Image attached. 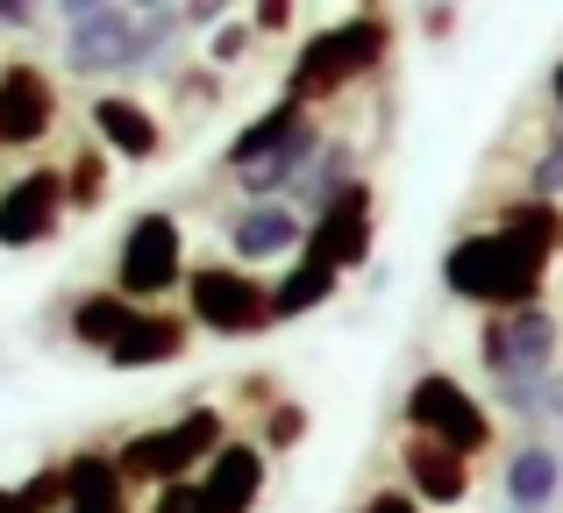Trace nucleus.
Here are the masks:
<instances>
[{
    "label": "nucleus",
    "mask_w": 563,
    "mask_h": 513,
    "mask_svg": "<svg viewBox=\"0 0 563 513\" xmlns=\"http://www.w3.org/2000/svg\"><path fill=\"white\" fill-rule=\"evenodd\" d=\"M71 335H79L93 357H108L114 371H157V364H179L192 343V321L172 306H136L122 292H86L71 300Z\"/></svg>",
    "instance_id": "1"
},
{
    "label": "nucleus",
    "mask_w": 563,
    "mask_h": 513,
    "mask_svg": "<svg viewBox=\"0 0 563 513\" xmlns=\"http://www.w3.org/2000/svg\"><path fill=\"white\" fill-rule=\"evenodd\" d=\"M442 286L456 300H478L493 314H514V306H542V286H550V250L507 236V228H471L442 250Z\"/></svg>",
    "instance_id": "2"
},
{
    "label": "nucleus",
    "mask_w": 563,
    "mask_h": 513,
    "mask_svg": "<svg viewBox=\"0 0 563 513\" xmlns=\"http://www.w3.org/2000/svg\"><path fill=\"white\" fill-rule=\"evenodd\" d=\"M385 57H393V22H385V14H350V22H335V29H321V36L300 43V57H292V71H286V100L292 108L335 100L343 86L372 79Z\"/></svg>",
    "instance_id": "3"
},
{
    "label": "nucleus",
    "mask_w": 563,
    "mask_h": 513,
    "mask_svg": "<svg viewBox=\"0 0 563 513\" xmlns=\"http://www.w3.org/2000/svg\"><path fill=\"white\" fill-rule=\"evenodd\" d=\"M229 443V421H221V406H186L179 421H157V428L129 435L122 449H114V464H122L129 486H179V478L207 471V457Z\"/></svg>",
    "instance_id": "4"
},
{
    "label": "nucleus",
    "mask_w": 563,
    "mask_h": 513,
    "mask_svg": "<svg viewBox=\"0 0 563 513\" xmlns=\"http://www.w3.org/2000/svg\"><path fill=\"white\" fill-rule=\"evenodd\" d=\"M179 271H186V228L179 214L151 208L122 228V257H114V292L136 306H165V292H179Z\"/></svg>",
    "instance_id": "5"
},
{
    "label": "nucleus",
    "mask_w": 563,
    "mask_h": 513,
    "mask_svg": "<svg viewBox=\"0 0 563 513\" xmlns=\"http://www.w3.org/2000/svg\"><path fill=\"white\" fill-rule=\"evenodd\" d=\"M407 428L428 443L456 449V457H485L493 449V414H485L478 392H464V378L450 371H421L407 386Z\"/></svg>",
    "instance_id": "6"
},
{
    "label": "nucleus",
    "mask_w": 563,
    "mask_h": 513,
    "mask_svg": "<svg viewBox=\"0 0 563 513\" xmlns=\"http://www.w3.org/2000/svg\"><path fill=\"white\" fill-rule=\"evenodd\" d=\"M186 306L200 328L214 335H264L272 328V286L264 278H250L243 264H200V271H186Z\"/></svg>",
    "instance_id": "7"
},
{
    "label": "nucleus",
    "mask_w": 563,
    "mask_h": 513,
    "mask_svg": "<svg viewBox=\"0 0 563 513\" xmlns=\"http://www.w3.org/2000/svg\"><path fill=\"white\" fill-rule=\"evenodd\" d=\"M556 314L550 306H514V314H485L478 328V364L499 378H556Z\"/></svg>",
    "instance_id": "8"
},
{
    "label": "nucleus",
    "mask_w": 563,
    "mask_h": 513,
    "mask_svg": "<svg viewBox=\"0 0 563 513\" xmlns=\"http://www.w3.org/2000/svg\"><path fill=\"white\" fill-rule=\"evenodd\" d=\"M378 250V208H372V186H350L335 208H321L314 222H307V243H300V257L307 264H321V271H335V278H350V271H364Z\"/></svg>",
    "instance_id": "9"
},
{
    "label": "nucleus",
    "mask_w": 563,
    "mask_h": 513,
    "mask_svg": "<svg viewBox=\"0 0 563 513\" xmlns=\"http://www.w3.org/2000/svg\"><path fill=\"white\" fill-rule=\"evenodd\" d=\"M65 165H29L22 179H8V193H0V250H36V243H51L57 228H65Z\"/></svg>",
    "instance_id": "10"
},
{
    "label": "nucleus",
    "mask_w": 563,
    "mask_h": 513,
    "mask_svg": "<svg viewBox=\"0 0 563 513\" xmlns=\"http://www.w3.org/2000/svg\"><path fill=\"white\" fill-rule=\"evenodd\" d=\"M221 236H229L235 264H272V257H292L307 243V214L292 200H243Z\"/></svg>",
    "instance_id": "11"
},
{
    "label": "nucleus",
    "mask_w": 563,
    "mask_h": 513,
    "mask_svg": "<svg viewBox=\"0 0 563 513\" xmlns=\"http://www.w3.org/2000/svg\"><path fill=\"white\" fill-rule=\"evenodd\" d=\"M57 129V86L36 65H0V150H36Z\"/></svg>",
    "instance_id": "12"
},
{
    "label": "nucleus",
    "mask_w": 563,
    "mask_h": 513,
    "mask_svg": "<svg viewBox=\"0 0 563 513\" xmlns=\"http://www.w3.org/2000/svg\"><path fill=\"white\" fill-rule=\"evenodd\" d=\"M136 29H143V14H129L122 0H114L108 14H93V22H79L65 36V71H71V79L129 71V65H136Z\"/></svg>",
    "instance_id": "13"
},
{
    "label": "nucleus",
    "mask_w": 563,
    "mask_h": 513,
    "mask_svg": "<svg viewBox=\"0 0 563 513\" xmlns=\"http://www.w3.org/2000/svg\"><path fill=\"white\" fill-rule=\"evenodd\" d=\"M86 114H93V136H100V150L129 157V165H151V157L165 150V129H157V114L143 108L136 93H100Z\"/></svg>",
    "instance_id": "14"
},
{
    "label": "nucleus",
    "mask_w": 563,
    "mask_h": 513,
    "mask_svg": "<svg viewBox=\"0 0 563 513\" xmlns=\"http://www.w3.org/2000/svg\"><path fill=\"white\" fill-rule=\"evenodd\" d=\"M200 492L214 513H257L264 500V443H221L200 471Z\"/></svg>",
    "instance_id": "15"
},
{
    "label": "nucleus",
    "mask_w": 563,
    "mask_h": 513,
    "mask_svg": "<svg viewBox=\"0 0 563 513\" xmlns=\"http://www.w3.org/2000/svg\"><path fill=\"white\" fill-rule=\"evenodd\" d=\"M407 492H413L421 506H464V492H471V457H456V449L413 435V443H407Z\"/></svg>",
    "instance_id": "16"
},
{
    "label": "nucleus",
    "mask_w": 563,
    "mask_h": 513,
    "mask_svg": "<svg viewBox=\"0 0 563 513\" xmlns=\"http://www.w3.org/2000/svg\"><path fill=\"white\" fill-rule=\"evenodd\" d=\"M499 486H507V506H521V513H542L563 492V457L550 443H521L507 457V471H499Z\"/></svg>",
    "instance_id": "17"
},
{
    "label": "nucleus",
    "mask_w": 563,
    "mask_h": 513,
    "mask_svg": "<svg viewBox=\"0 0 563 513\" xmlns=\"http://www.w3.org/2000/svg\"><path fill=\"white\" fill-rule=\"evenodd\" d=\"M307 122H314V114H307V108H292V100L278 93L272 108H264L257 122H250L243 136L229 143V171H250V165H264V157H278V150H286V143L307 129Z\"/></svg>",
    "instance_id": "18"
},
{
    "label": "nucleus",
    "mask_w": 563,
    "mask_h": 513,
    "mask_svg": "<svg viewBox=\"0 0 563 513\" xmlns=\"http://www.w3.org/2000/svg\"><path fill=\"white\" fill-rule=\"evenodd\" d=\"M65 464V506H108V500H129V478L114 464V449H71Z\"/></svg>",
    "instance_id": "19"
},
{
    "label": "nucleus",
    "mask_w": 563,
    "mask_h": 513,
    "mask_svg": "<svg viewBox=\"0 0 563 513\" xmlns=\"http://www.w3.org/2000/svg\"><path fill=\"white\" fill-rule=\"evenodd\" d=\"M350 186H364V179H357V150H350L343 136H329V150L314 157V171H307V186L292 193V208H300L307 222H314V214H321V208H335V200H343Z\"/></svg>",
    "instance_id": "20"
},
{
    "label": "nucleus",
    "mask_w": 563,
    "mask_h": 513,
    "mask_svg": "<svg viewBox=\"0 0 563 513\" xmlns=\"http://www.w3.org/2000/svg\"><path fill=\"white\" fill-rule=\"evenodd\" d=\"M335 286H343L335 271H321V264L300 257V264H292V271L272 286V314H278V321H300V314H314V306H329Z\"/></svg>",
    "instance_id": "21"
},
{
    "label": "nucleus",
    "mask_w": 563,
    "mask_h": 513,
    "mask_svg": "<svg viewBox=\"0 0 563 513\" xmlns=\"http://www.w3.org/2000/svg\"><path fill=\"white\" fill-rule=\"evenodd\" d=\"M493 228H507V236H521V243H536V250H563V208H550V200H507V208L493 214Z\"/></svg>",
    "instance_id": "22"
},
{
    "label": "nucleus",
    "mask_w": 563,
    "mask_h": 513,
    "mask_svg": "<svg viewBox=\"0 0 563 513\" xmlns=\"http://www.w3.org/2000/svg\"><path fill=\"white\" fill-rule=\"evenodd\" d=\"M179 29H186V8L143 14V29H136V65H129V71H165V51H179Z\"/></svg>",
    "instance_id": "23"
},
{
    "label": "nucleus",
    "mask_w": 563,
    "mask_h": 513,
    "mask_svg": "<svg viewBox=\"0 0 563 513\" xmlns=\"http://www.w3.org/2000/svg\"><path fill=\"white\" fill-rule=\"evenodd\" d=\"M550 400H556V378H499V406L521 421H542Z\"/></svg>",
    "instance_id": "24"
},
{
    "label": "nucleus",
    "mask_w": 563,
    "mask_h": 513,
    "mask_svg": "<svg viewBox=\"0 0 563 513\" xmlns=\"http://www.w3.org/2000/svg\"><path fill=\"white\" fill-rule=\"evenodd\" d=\"M100 186H108V165H100V150H79V157H71V171H65L71 208H100Z\"/></svg>",
    "instance_id": "25"
},
{
    "label": "nucleus",
    "mask_w": 563,
    "mask_h": 513,
    "mask_svg": "<svg viewBox=\"0 0 563 513\" xmlns=\"http://www.w3.org/2000/svg\"><path fill=\"white\" fill-rule=\"evenodd\" d=\"M250 43H257V22H221L214 43H207V65H214V71H235L250 57Z\"/></svg>",
    "instance_id": "26"
},
{
    "label": "nucleus",
    "mask_w": 563,
    "mask_h": 513,
    "mask_svg": "<svg viewBox=\"0 0 563 513\" xmlns=\"http://www.w3.org/2000/svg\"><path fill=\"white\" fill-rule=\"evenodd\" d=\"M300 435H307V406L300 400H278L272 421H264V457H272V449H292Z\"/></svg>",
    "instance_id": "27"
},
{
    "label": "nucleus",
    "mask_w": 563,
    "mask_h": 513,
    "mask_svg": "<svg viewBox=\"0 0 563 513\" xmlns=\"http://www.w3.org/2000/svg\"><path fill=\"white\" fill-rule=\"evenodd\" d=\"M528 200H550V208L563 200V136L536 157V165H528Z\"/></svg>",
    "instance_id": "28"
},
{
    "label": "nucleus",
    "mask_w": 563,
    "mask_h": 513,
    "mask_svg": "<svg viewBox=\"0 0 563 513\" xmlns=\"http://www.w3.org/2000/svg\"><path fill=\"white\" fill-rule=\"evenodd\" d=\"M151 513H214V506H207L200 478H179V486H157V500H151Z\"/></svg>",
    "instance_id": "29"
},
{
    "label": "nucleus",
    "mask_w": 563,
    "mask_h": 513,
    "mask_svg": "<svg viewBox=\"0 0 563 513\" xmlns=\"http://www.w3.org/2000/svg\"><path fill=\"white\" fill-rule=\"evenodd\" d=\"M250 22H257V36H286V29H292V0H257Z\"/></svg>",
    "instance_id": "30"
},
{
    "label": "nucleus",
    "mask_w": 563,
    "mask_h": 513,
    "mask_svg": "<svg viewBox=\"0 0 563 513\" xmlns=\"http://www.w3.org/2000/svg\"><path fill=\"white\" fill-rule=\"evenodd\" d=\"M364 513H428V506L413 500L407 486H385V492H372V500H364Z\"/></svg>",
    "instance_id": "31"
},
{
    "label": "nucleus",
    "mask_w": 563,
    "mask_h": 513,
    "mask_svg": "<svg viewBox=\"0 0 563 513\" xmlns=\"http://www.w3.org/2000/svg\"><path fill=\"white\" fill-rule=\"evenodd\" d=\"M43 0H0V29H36Z\"/></svg>",
    "instance_id": "32"
},
{
    "label": "nucleus",
    "mask_w": 563,
    "mask_h": 513,
    "mask_svg": "<svg viewBox=\"0 0 563 513\" xmlns=\"http://www.w3.org/2000/svg\"><path fill=\"white\" fill-rule=\"evenodd\" d=\"M108 8H114V0H57V14H65L71 29H79V22H93V14H108Z\"/></svg>",
    "instance_id": "33"
},
{
    "label": "nucleus",
    "mask_w": 563,
    "mask_h": 513,
    "mask_svg": "<svg viewBox=\"0 0 563 513\" xmlns=\"http://www.w3.org/2000/svg\"><path fill=\"white\" fill-rule=\"evenodd\" d=\"M229 8H235V0H186V22H229Z\"/></svg>",
    "instance_id": "34"
},
{
    "label": "nucleus",
    "mask_w": 563,
    "mask_h": 513,
    "mask_svg": "<svg viewBox=\"0 0 563 513\" xmlns=\"http://www.w3.org/2000/svg\"><path fill=\"white\" fill-rule=\"evenodd\" d=\"M0 513H43L36 500H29V492L22 486H0Z\"/></svg>",
    "instance_id": "35"
},
{
    "label": "nucleus",
    "mask_w": 563,
    "mask_h": 513,
    "mask_svg": "<svg viewBox=\"0 0 563 513\" xmlns=\"http://www.w3.org/2000/svg\"><path fill=\"white\" fill-rule=\"evenodd\" d=\"M129 14H157V8H179V0H122Z\"/></svg>",
    "instance_id": "36"
},
{
    "label": "nucleus",
    "mask_w": 563,
    "mask_h": 513,
    "mask_svg": "<svg viewBox=\"0 0 563 513\" xmlns=\"http://www.w3.org/2000/svg\"><path fill=\"white\" fill-rule=\"evenodd\" d=\"M65 513H129V500H108V506H65Z\"/></svg>",
    "instance_id": "37"
},
{
    "label": "nucleus",
    "mask_w": 563,
    "mask_h": 513,
    "mask_svg": "<svg viewBox=\"0 0 563 513\" xmlns=\"http://www.w3.org/2000/svg\"><path fill=\"white\" fill-rule=\"evenodd\" d=\"M550 93H556V108H563V65L550 71Z\"/></svg>",
    "instance_id": "38"
},
{
    "label": "nucleus",
    "mask_w": 563,
    "mask_h": 513,
    "mask_svg": "<svg viewBox=\"0 0 563 513\" xmlns=\"http://www.w3.org/2000/svg\"><path fill=\"white\" fill-rule=\"evenodd\" d=\"M550 421H556V428H563V386H556V400H550Z\"/></svg>",
    "instance_id": "39"
},
{
    "label": "nucleus",
    "mask_w": 563,
    "mask_h": 513,
    "mask_svg": "<svg viewBox=\"0 0 563 513\" xmlns=\"http://www.w3.org/2000/svg\"><path fill=\"white\" fill-rule=\"evenodd\" d=\"M507 513H521V506H507Z\"/></svg>",
    "instance_id": "40"
}]
</instances>
